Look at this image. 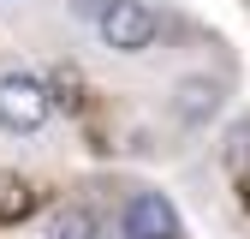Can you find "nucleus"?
<instances>
[{"mask_svg":"<svg viewBox=\"0 0 250 239\" xmlns=\"http://www.w3.org/2000/svg\"><path fill=\"white\" fill-rule=\"evenodd\" d=\"M244 209H250V179H244Z\"/></svg>","mask_w":250,"mask_h":239,"instance_id":"obj_9","label":"nucleus"},{"mask_svg":"<svg viewBox=\"0 0 250 239\" xmlns=\"http://www.w3.org/2000/svg\"><path fill=\"white\" fill-rule=\"evenodd\" d=\"M72 12H78V18H89V24H96V18L107 12V0H72Z\"/></svg>","mask_w":250,"mask_h":239,"instance_id":"obj_8","label":"nucleus"},{"mask_svg":"<svg viewBox=\"0 0 250 239\" xmlns=\"http://www.w3.org/2000/svg\"><path fill=\"white\" fill-rule=\"evenodd\" d=\"M96 36L113 54H143L161 36V18H155V6H143V0H107V12L96 18Z\"/></svg>","mask_w":250,"mask_h":239,"instance_id":"obj_2","label":"nucleus"},{"mask_svg":"<svg viewBox=\"0 0 250 239\" xmlns=\"http://www.w3.org/2000/svg\"><path fill=\"white\" fill-rule=\"evenodd\" d=\"M221 96H227V90H221V78H179V90H173V120H179V126H208V120L214 114H221Z\"/></svg>","mask_w":250,"mask_h":239,"instance_id":"obj_4","label":"nucleus"},{"mask_svg":"<svg viewBox=\"0 0 250 239\" xmlns=\"http://www.w3.org/2000/svg\"><path fill=\"white\" fill-rule=\"evenodd\" d=\"M48 84L36 72H24V66H6L0 72V132H12V138H36L48 126Z\"/></svg>","mask_w":250,"mask_h":239,"instance_id":"obj_1","label":"nucleus"},{"mask_svg":"<svg viewBox=\"0 0 250 239\" xmlns=\"http://www.w3.org/2000/svg\"><path fill=\"white\" fill-rule=\"evenodd\" d=\"M30 209H36V191H30L24 179H6V173H0V221H24Z\"/></svg>","mask_w":250,"mask_h":239,"instance_id":"obj_6","label":"nucleus"},{"mask_svg":"<svg viewBox=\"0 0 250 239\" xmlns=\"http://www.w3.org/2000/svg\"><path fill=\"white\" fill-rule=\"evenodd\" d=\"M119 227H125V239H185L179 209H173L161 191H131V197H125Z\"/></svg>","mask_w":250,"mask_h":239,"instance_id":"obj_3","label":"nucleus"},{"mask_svg":"<svg viewBox=\"0 0 250 239\" xmlns=\"http://www.w3.org/2000/svg\"><path fill=\"white\" fill-rule=\"evenodd\" d=\"M244 156H250V120H238L227 138V162H244Z\"/></svg>","mask_w":250,"mask_h":239,"instance_id":"obj_7","label":"nucleus"},{"mask_svg":"<svg viewBox=\"0 0 250 239\" xmlns=\"http://www.w3.org/2000/svg\"><path fill=\"white\" fill-rule=\"evenodd\" d=\"M48 239H102V221L89 215L83 203H66V209L48 221Z\"/></svg>","mask_w":250,"mask_h":239,"instance_id":"obj_5","label":"nucleus"}]
</instances>
